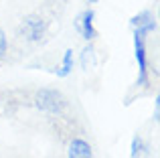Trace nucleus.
I'll return each mask as SVG.
<instances>
[{
	"label": "nucleus",
	"instance_id": "obj_1",
	"mask_svg": "<svg viewBox=\"0 0 160 158\" xmlns=\"http://www.w3.org/2000/svg\"><path fill=\"white\" fill-rule=\"evenodd\" d=\"M132 37H134V59L138 65V85L146 87L150 81L148 75V49H146V39L148 35H144L138 28H132Z\"/></svg>",
	"mask_w": 160,
	"mask_h": 158
},
{
	"label": "nucleus",
	"instance_id": "obj_2",
	"mask_svg": "<svg viewBox=\"0 0 160 158\" xmlns=\"http://www.w3.org/2000/svg\"><path fill=\"white\" fill-rule=\"evenodd\" d=\"M35 106L39 107L41 111H45V114L57 116V114H61L63 107H65V99H63L61 91L51 89V87H43V89H39L37 95H35Z\"/></svg>",
	"mask_w": 160,
	"mask_h": 158
},
{
	"label": "nucleus",
	"instance_id": "obj_3",
	"mask_svg": "<svg viewBox=\"0 0 160 158\" xmlns=\"http://www.w3.org/2000/svg\"><path fill=\"white\" fill-rule=\"evenodd\" d=\"M45 32H47V22L37 14L27 16V18L20 22V35H22V39L28 41V43H39L45 37Z\"/></svg>",
	"mask_w": 160,
	"mask_h": 158
},
{
	"label": "nucleus",
	"instance_id": "obj_4",
	"mask_svg": "<svg viewBox=\"0 0 160 158\" xmlns=\"http://www.w3.org/2000/svg\"><path fill=\"white\" fill-rule=\"evenodd\" d=\"M73 27H75V31L87 41V43H91V41L98 37V31H95V12L91 10V8L83 10L81 14L75 18Z\"/></svg>",
	"mask_w": 160,
	"mask_h": 158
},
{
	"label": "nucleus",
	"instance_id": "obj_5",
	"mask_svg": "<svg viewBox=\"0 0 160 158\" xmlns=\"http://www.w3.org/2000/svg\"><path fill=\"white\" fill-rule=\"evenodd\" d=\"M130 27L142 31L144 35H152V32L158 31L156 18L152 16V12H150V10H142V12H138V14H134L132 18H130Z\"/></svg>",
	"mask_w": 160,
	"mask_h": 158
},
{
	"label": "nucleus",
	"instance_id": "obj_6",
	"mask_svg": "<svg viewBox=\"0 0 160 158\" xmlns=\"http://www.w3.org/2000/svg\"><path fill=\"white\" fill-rule=\"evenodd\" d=\"M67 158H93V148L87 140L73 138L67 146Z\"/></svg>",
	"mask_w": 160,
	"mask_h": 158
},
{
	"label": "nucleus",
	"instance_id": "obj_7",
	"mask_svg": "<svg viewBox=\"0 0 160 158\" xmlns=\"http://www.w3.org/2000/svg\"><path fill=\"white\" fill-rule=\"evenodd\" d=\"M73 65H75V55H73V49H67V51L63 53L61 65H59V67L55 69L57 77H59V79H65V77H69L71 73H73Z\"/></svg>",
	"mask_w": 160,
	"mask_h": 158
},
{
	"label": "nucleus",
	"instance_id": "obj_8",
	"mask_svg": "<svg viewBox=\"0 0 160 158\" xmlns=\"http://www.w3.org/2000/svg\"><path fill=\"white\" fill-rule=\"evenodd\" d=\"M146 150H148V146H146L144 138L142 136H134L132 144H130V158H142L146 154Z\"/></svg>",
	"mask_w": 160,
	"mask_h": 158
},
{
	"label": "nucleus",
	"instance_id": "obj_9",
	"mask_svg": "<svg viewBox=\"0 0 160 158\" xmlns=\"http://www.w3.org/2000/svg\"><path fill=\"white\" fill-rule=\"evenodd\" d=\"M81 67H83V71H89V69L95 67V51L91 43L81 51Z\"/></svg>",
	"mask_w": 160,
	"mask_h": 158
},
{
	"label": "nucleus",
	"instance_id": "obj_10",
	"mask_svg": "<svg viewBox=\"0 0 160 158\" xmlns=\"http://www.w3.org/2000/svg\"><path fill=\"white\" fill-rule=\"evenodd\" d=\"M8 53V39H6V32L0 28V59Z\"/></svg>",
	"mask_w": 160,
	"mask_h": 158
},
{
	"label": "nucleus",
	"instance_id": "obj_11",
	"mask_svg": "<svg viewBox=\"0 0 160 158\" xmlns=\"http://www.w3.org/2000/svg\"><path fill=\"white\" fill-rule=\"evenodd\" d=\"M89 2H98V0H89Z\"/></svg>",
	"mask_w": 160,
	"mask_h": 158
}]
</instances>
